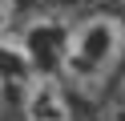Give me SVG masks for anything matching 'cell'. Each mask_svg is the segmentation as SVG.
<instances>
[{
  "label": "cell",
  "mask_w": 125,
  "mask_h": 121,
  "mask_svg": "<svg viewBox=\"0 0 125 121\" xmlns=\"http://www.w3.org/2000/svg\"><path fill=\"white\" fill-rule=\"evenodd\" d=\"M125 65V20L117 12H89L69 24L57 53V77L81 97H97Z\"/></svg>",
  "instance_id": "cell-1"
},
{
  "label": "cell",
  "mask_w": 125,
  "mask_h": 121,
  "mask_svg": "<svg viewBox=\"0 0 125 121\" xmlns=\"http://www.w3.org/2000/svg\"><path fill=\"white\" fill-rule=\"evenodd\" d=\"M20 113L24 121H77L69 89L57 73H36L20 89Z\"/></svg>",
  "instance_id": "cell-2"
},
{
  "label": "cell",
  "mask_w": 125,
  "mask_h": 121,
  "mask_svg": "<svg viewBox=\"0 0 125 121\" xmlns=\"http://www.w3.org/2000/svg\"><path fill=\"white\" fill-rule=\"evenodd\" d=\"M12 16H16V0H0V32L12 24Z\"/></svg>",
  "instance_id": "cell-3"
},
{
  "label": "cell",
  "mask_w": 125,
  "mask_h": 121,
  "mask_svg": "<svg viewBox=\"0 0 125 121\" xmlns=\"http://www.w3.org/2000/svg\"><path fill=\"white\" fill-rule=\"evenodd\" d=\"M117 97H121V105H125V65H121V73H117Z\"/></svg>",
  "instance_id": "cell-4"
},
{
  "label": "cell",
  "mask_w": 125,
  "mask_h": 121,
  "mask_svg": "<svg viewBox=\"0 0 125 121\" xmlns=\"http://www.w3.org/2000/svg\"><path fill=\"white\" fill-rule=\"evenodd\" d=\"M0 113H4V77H0Z\"/></svg>",
  "instance_id": "cell-5"
},
{
  "label": "cell",
  "mask_w": 125,
  "mask_h": 121,
  "mask_svg": "<svg viewBox=\"0 0 125 121\" xmlns=\"http://www.w3.org/2000/svg\"><path fill=\"white\" fill-rule=\"evenodd\" d=\"M117 4H125V0H117Z\"/></svg>",
  "instance_id": "cell-6"
}]
</instances>
